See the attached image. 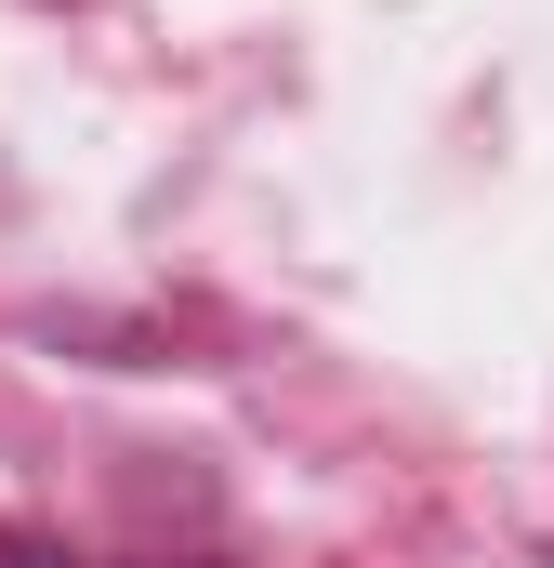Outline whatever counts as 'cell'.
I'll use <instances>...</instances> for the list:
<instances>
[{"label":"cell","mask_w":554,"mask_h":568,"mask_svg":"<svg viewBox=\"0 0 554 568\" xmlns=\"http://www.w3.org/2000/svg\"><path fill=\"white\" fill-rule=\"evenodd\" d=\"M0 568H66V556H27V542H13V556H0Z\"/></svg>","instance_id":"1"}]
</instances>
